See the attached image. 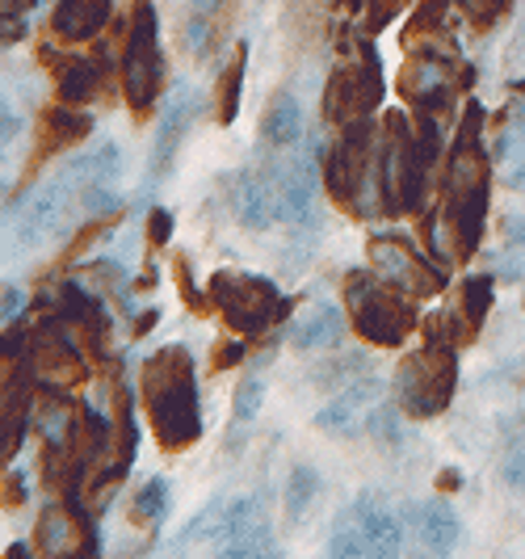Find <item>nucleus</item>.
I'll return each mask as SVG.
<instances>
[{"label":"nucleus","instance_id":"obj_1","mask_svg":"<svg viewBox=\"0 0 525 559\" xmlns=\"http://www.w3.org/2000/svg\"><path fill=\"white\" fill-rule=\"evenodd\" d=\"M143 404H147V420L152 433L165 450L190 447L202 433V417H198V392H194V362L186 349L168 345L152 362L143 366Z\"/></svg>","mask_w":525,"mask_h":559},{"label":"nucleus","instance_id":"obj_2","mask_svg":"<svg viewBox=\"0 0 525 559\" xmlns=\"http://www.w3.org/2000/svg\"><path fill=\"white\" fill-rule=\"evenodd\" d=\"M349 290V308H354V324H358V333L366 336V341H374V345H399L404 336L413 333V295H404L399 286L391 290L387 282L370 278V274H349V282H345Z\"/></svg>","mask_w":525,"mask_h":559},{"label":"nucleus","instance_id":"obj_3","mask_svg":"<svg viewBox=\"0 0 525 559\" xmlns=\"http://www.w3.org/2000/svg\"><path fill=\"white\" fill-rule=\"evenodd\" d=\"M454 379H458V362L450 349H420L416 358H404L399 366L395 395L413 417H433L450 404Z\"/></svg>","mask_w":525,"mask_h":559},{"label":"nucleus","instance_id":"obj_4","mask_svg":"<svg viewBox=\"0 0 525 559\" xmlns=\"http://www.w3.org/2000/svg\"><path fill=\"white\" fill-rule=\"evenodd\" d=\"M122 76H127V102L135 110H147L165 84V56H160V34H156V9L152 4H139L135 26L127 38V63H122Z\"/></svg>","mask_w":525,"mask_h":559},{"label":"nucleus","instance_id":"obj_5","mask_svg":"<svg viewBox=\"0 0 525 559\" xmlns=\"http://www.w3.org/2000/svg\"><path fill=\"white\" fill-rule=\"evenodd\" d=\"M211 304L223 311V320L236 333H261L277 311L274 282L252 274H215L211 278Z\"/></svg>","mask_w":525,"mask_h":559},{"label":"nucleus","instance_id":"obj_6","mask_svg":"<svg viewBox=\"0 0 525 559\" xmlns=\"http://www.w3.org/2000/svg\"><path fill=\"white\" fill-rule=\"evenodd\" d=\"M72 194H81V186H76L68 173H59L56 181L38 186V190L26 198V206L17 211V219H13V249L17 252L43 249L59 227H63V215H68V206H72Z\"/></svg>","mask_w":525,"mask_h":559},{"label":"nucleus","instance_id":"obj_7","mask_svg":"<svg viewBox=\"0 0 525 559\" xmlns=\"http://www.w3.org/2000/svg\"><path fill=\"white\" fill-rule=\"evenodd\" d=\"M219 556L252 559V556H270L274 551V534H270V518L256 497H240L223 509L219 534L211 538Z\"/></svg>","mask_w":525,"mask_h":559},{"label":"nucleus","instance_id":"obj_8","mask_svg":"<svg viewBox=\"0 0 525 559\" xmlns=\"http://www.w3.org/2000/svg\"><path fill=\"white\" fill-rule=\"evenodd\" d=\"M370 265H374L379 278L399 286L404 295H438L445 282L442 270H433L420 252H413L404 240H395V236H383V240L370 245Z\"/></svg>","mask_w":525,"mask_h":559},{"label":"nucleus","instance_id":"obj_9","mask_svg":"<svg viewBox=\"0 0 525 559\" xmlns=\"http://www.w3.org/2000/svg\"><path fill=\"white\" fill-rule=\"evenodd\" d=\"M198 106H202V97H198L194 84H177V88H172V97H168V106H165V118H160V131H156V143H152V177H165L168 168H172L177 147L186 140L190 122L198 118Z\"/></svg>","mask_w":525,"mask_h":559},{"label":"nucleus","instance_id":"obj_10","mask_svg":"<svg viewBox=\"0 0 525 559\" xmlns=\"http://www.w3.org/2000/svg\"><path fill=\"white\" fill-rule=\"evenodd\" d=\"M345 513H349V518H354V526H358L366 556H374V559L399 556V547H404V531H399L395 513H391L387 504L379 501L374 492H361L358 501L349 504Z\"/></svg>","mask_w":525,"mask_h":559},{"label":"nucleus","instance_id":"obj_11","mask_svg":"<svg viewBox=\"0 0 525 559\" xmlns=\"http://www.w3.org/2000/svg\"><path fill=\"white\" fill-rule=\"evenodd\" d=\"M379 392H383L379 379H358V383H349L345 395H336L332 404H324V408L315 413V429L329 433V438H354L361 429V404L374 400Z\"/></svg>","mask_w":525,"mask_h":559},{"label":"nucleus","instance_id":"obj_12","mask_svg":"<svg viewBox=\"0 0 525 559\" xmlns=\"http://www.w3.org/2000/svg\"><path fill=\"white\" fill-rule=\"evenodd\" d=\"M408 518H413L420 547H425V551H433V556H450V551L458 547V538H463L458 513H454V509H450L445 501L408 504Z\"/></svg>","mask_w":525,"mask_h":559},{"label":"nucleus","instance_id":"obj_13","mask_svg":"<svg viewBox=\"0 0 525 559\" xmlns=\"http://www.w3.org/2000/svg\"><path fill=\"white\" fill-rule=\"evenodd\" d=\"M274 190L277 219H286V224H307L311 219V206H315V168H311V160H290L277 173Z\"/></svg>","mask_w":525,"mask_h":559},{"label":"nucleus","instance_id":"obj_14","mask_svg":"<svg viewBox=\"0 0 525 559\" xmlns=\"http://www.w3.org/2000/svg\"><path fill=\"white\" fill-rule=\"evenodd\" d=\"M345 336V311L332 304H307L290 320V345L295 349H329Z\"/></svg>","mask_w":525,"mask_h":559},{"label":"nucleus","instance_id":"obj_15","mask_svg":"<svg viewBox=\"0 0 525 559\" xmlns=\"http://www.w3.org/2000/svg\"><path fill=\"white\" fill-rule=\"evenodd\" d=\"M236 215L252 231H265L277 219V190L261 168H249L236 177Z\"/></svg>","mask_w":525,"mask_h":559},{"label":"nucleus","instance_id":"obj_16","mask_svg":"<svg viewBox=\"0 0 525 559\" xmlns=\"http://www.w3.org/2000/svg\"><path fill=\"white\" fill-rule=\"evenodd\" d=\"M110 4L114 0H59L51 26H56L59 38L84 43V38H93L97 29L110 22Z\"/></svg>","mask_w":525,"mask_h":559},{"label":"nucleus","instance_id":"obj_17","mask_svg":"<svg viewBox=\"0 0 525 559\" xmlns=\"http://www.w3.org/2000/svg\"><path fill=\"white\" fill-rule=\"evenodd\" d=\"M445 88H450V81H445V68L438 63V56H420L404 72V93L413 97L416 106H442L445 102Z\"/></svg>","mask_w":525,"mask_h":559},{"label":"nucleus","instance_id":"obj_18","mask_svg":"<svg viewBox=\"0 0 525 559\" xmlns=\"http://www.w3.org/2000/svg\"><path fill=\"white\" fill-rule=\"evenodd\" d=\"M265 140L274 143V147H290V143H299L303 135V106L290 97V93H277L274 102H270V110H265Z\"/></svg>","mask_w":525,"mask_h":559},{"label":"nucleus","instance_id":"obj_19","mask_svg":"<svg viewBox=\"0 0 525 559\" xmlns=\"http://www.w3.org/2000/svg\"><path fill=\"white\" fill-rule=\"evenodd\" d=\"M97 88H102V63L72 56L59 68V93H63V102H88Z\"/></svg>","mask_w":525,"mask_h":559},{"label":"nucleus","instance_id":"obj_20","mask_svg":"<svg viewBox=\"0 0 525 559\" xmlns=\"http://www.w3.org/2000/svg\"><path fill=\"white\" fill-rule=\"evenodd\" d=\"M500 181L509 190H525V127H509L497 140Z\"/></svg>","mask_w":525,"mask_h":559},{"label":"nucleus","instance_id":"obj_21","mask_svg":"<svg viewBox=\"0 0 525 559\" xmlns=\"http://www.w3.org/2000/svg\"><path fill=\"white\" fill-rule=\"evenodd\" d=\"M38 429H43V438H47L51 447H63V442L72 438V429H76L72 404L59 400V395H47V400L38 404Z\"/></svg>","mask_w":525,"mask_h":559},{"label":"nucleus","instance_id":"obj_22","mask_svg":"<svg viewBox=\"0 0 525 559\" xmlns=\"http://www.w3.org/2000/svg\"><path fill=\"white\" fill-rule=\"evenodd\" d=\"M38 547L47 556H63V551H76V526L63 509H47L43 522H38Z\"/></svg>","mask_w":525,"mask_h":559},{"label":"nucleus","instance_id":"obj_23","mask_svg":"<svg viewBox=\"0 0 525 559\" xmlns=\"http://www.w3.org/2000/svg\"><path fill=\"white\" fill-rule=\"evenodd\" d=\"M88 135V118L84 114H68V110H51L47 114V143L38 147L43 152H56V147H72L76 140Z\"/></svg>","mask_w":525,"mask_h":559},{"label":"nucleus","instance_id":"obj_24","mask_svg":"<svg viewBox=\"0 0 525 559\" xmlns=\"http://www.w3.org/2000/svg\"><path fill=\"white\" fill-rule=\"evenodd\" d=\"M315 497H320V476H315L311 467H295V472H290V484H286V518L299 522L307 509L315 504Z\"/></svg>","mask_w":525,"mask_h":559},{"label":"nucleus","instance_id":"obj_25","mask_svg":"<svg viewBox=\"0 0 525 559\" xmlns=\"http://www.w3.org/2000/svg\"><path fill=\"white\" fill-rule=\"evenodd\" d=\"M261 404H265V383H261V379H244V383L236 388V404H231L236 425L249 429L252 420L261 417Z\"/></svg>","mask_w":525,"mask_h":559},{"label":"nucleus","instance_id":"obj_26","mask_svg":"<svg viewBox=\"0 0 525 559\" xmlns=\"http://www.w3.org/2000/svg\"><path fill=\"white\" fill-rule=\"evenodd\" d=\"M165 509H168V484L160 476L147 479L135 497V518L139 522H160V518H165Z\"/></svg>","mask_w":525,"mask_h":559},{"label":"nucleus","instance_id":"obj_27","mask_svg":"<svg viewBox=\"0 0 525 559\" xmlns=\"http://www.w3.org/2000/svg\"><path fill=\"white\" fill-rule=\"evenodd\" d=\"M240 81H244V56L231 59L219 76V122L236 118V102H240Z\"/></svg>","mask_w":525,"mask_h":559},{"label":"nucleus","instance_id":"obj_28","mask_svg":"<svg viewBox=\"0 0 525 559\" xmlns=\"http://www.w3.org/2000/svg\"><path fill=\"white\" fill-rule=\"evenodd\" d=\"M329 556H336V559L366 556L361 534H358V526H354V518H349V513H341V518H336V531H332V538H329Z\"/></svg>","mask_w":525,"mask_h":559},{"label":"nucleus","instance_id":"obj_29","mask_svg":"<svg viewBox=\"0 0 525 559\" xmlns=\"http://www.w3.org/2000/svg\"><path fill=\"white\" fill-rule=\"evenodd\" d=\"M366 425H370V433H374L383 447L395 450L399 442H404V425H399V417H395L391 408H374V413L366 417Z\"/></svg>","mask_w":525,"mask_h":559},{"label":"nucleus","instance_id":"obj_30","mask_svg":"<svg viewBox=\"0 0 525 559\" xmlns=\"http://www.w3.org/2000/svg\"><path fill=\"white\" fill-rule=\"evenodd\" d=\"M492 308V278H470L467 282V316L470 324H479Z\"/></svg>","mask_w":525,"mask_h":559},{"label":"nucleus","instance_id":"obj_31","mask_svg":"<svg viewBox=\"0 0 525 559\" xmlns=\"http://www.w3.org/2000/svg\"><path fill=\"white\" fill-rule=\"evenodd\" d=\"M500 476H504V484H509V488L525 492V438H517V442H513V450L504 454V467H500Z\"/></svg>","mask_w":525,"mask_h":559},{"label":"nucleus","instance_id":"obj_32","mask_svg":"<svg viewBox=\"0 0 525 559\" xmlns=\"http://www.w3.org/2000/svg\"><path fill=\"white\" fill-rule=\"evenodd\" d=\"M504 4H509V0H463V9H467L479 26H492V17L504 13Z\"/></svg>","mask_w":525,"mask_h":559},{"label":"nucleus","instance_id":"obj_33","mask_svg":"<svg viewBox=\"0 0 525 559\" xmlns=\"http://www.w3.org/2000/svg\"><path fill=\"white\" fill-rule=\"evenodd\" d=\"M500 231H504V240H509L513 249H525V215H509Z\"/></svg>","mask_w":525,"mask_h":559},{"label":"nucleus","instance_id":"obj_34","mask_svg":"<svg viewBox=\"0 0 525 559\" xmlns=\"http://www.w3.org/2000/svg\"><path fill=\"white\" fill-rule=\"evenodd\" d=\"M168 231H172V219H168V211H152V227H147L152 245H165Z\"/></svg>","mask_w":525,"mask_h":559},{"label":"nucleus","instance_id":"obj_35","mask_svg":"<svg viewBox=\"0 0 525 559\" xmlns=\"http://www.w3.org/2000/svg\"><path fill=\"white\" fill-rule=\"evenodd\" d=\"M4 501H9V504L26 501V479H22V472H13V476L4 479Z\"/></svg>","mask_w":525,"mask_h":559},{"label":"nucleus","instance_id":"obj_36","mask_svg":"<svg viewBox=\"0 0 525 559\" xmlns=\"http://www.w3.org/2000/svg\"><path fill=\"white\" fill-rule=\"evenodd\" d=\"M17 135H22V118L4 106V127H0V140H4V147L17 140Z\"/></svg>","mask_w":525,"mask_h":559},{"label":"nucleus","instance_id":"obj_37","mask_svg":"<svg viewBox=\"0 0 525 559\" xmlns=\"http://www.w3.org/2000/svg\"><path fill=\"white\" fill-rule=\"evenodd\" d=\"M17 311H22V290H4V324H13L17 320Z\"/></svg>","mask_w":525,"mask_h":559},{"label":"nucleus","instance_id":"obj_38","mask_svg":"<svg viewBox=\"0 0 525 559\" xmlns=\"http://www.w3.org/2000/svg\"><path fill=\"white\" fill-rule=\"evenodd\" d=\"M236 354H240V349H231V345H227V349H219V366H231V362H236Z\"/></svg>","mask_w":525,"mask_h":559},{"label":"nucleus","instance_id":"obj_39","mask_svg":"<svg viewBox=\"0 0 525 559\" xmlns=\"http://www.w3.org/2000/svg\"><path fill=\"white\" fill-rule=\"evenodd\" d=\"M198 9H202V13H206V9H215V4H219V0H194Z\"/></svg>","mask_w":525,"mask_h":559}]
</instances>
